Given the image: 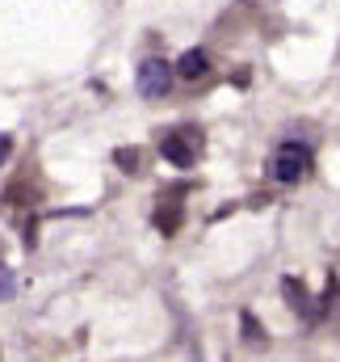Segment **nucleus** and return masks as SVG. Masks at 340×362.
<instances>
[{"instance_id":"1","label":"nucleus","mask_w":340,"mask_h":362,"mask_svg":"<svg viewBox=\"0 0 340 362\" xmlns=\"http://www.w3.org/2000/svg\"><path fill=\"white\" fill-rule=\"evenodd\" d=\"M273 177L281 181V185H294V181H303L311 173V148H303V144H281L277 152H273Z\"/></svg>"},{"instance_id":"2","label":"nucleus","mask_w":340,"mask_h":362,"mask_svg":"<svg viewBox=\"0 0 340 362\" xmlns=\"http://www.w3.org/2000/svg\"><path fill=\"white\" fill-rule=\"evenodd\" d=\"M198 148H202V139H198V131H172L160 139V156L176 165V169H189L193 160H198Z\"/></svg>"},{"instance_id":"3","label":"nucleus","mask_w":340,"mask_h":362,"mask_svg":"<svg viewBox=\"0 0 340 362\" xmlns=\"http://www.w3.org/2000/svg\"><path fill=\"white\" fill-rule=\"evenodd\" d=\"M172 76H176V68H169L164 59H147L139 68V93L143 97H164L172 89Z\"/></svg>"},{"instance_id":"4","label":"nucleus","mask_w":340,"mask_h":362,"mask_svg":"<svg viewBox=\"0 0 340 362\" xmlns=\"http://www.w3.org/2000/svg\"><path fill=\"white\" fill-rule=\"evenodd\" d=\"M281 291H286V299H290V308H294L298 316H307V320H315V316H320V312L311 308V295H307V286H303L298 278H286V282H281Z\"/></svg>"},{"instance_id":"5","label":"nucleus","mask_w":340,"mask_h":362,"mask_svg":"<svg viewBox=\"0 0 340 362\" xmlns=\"http://www.w3.org/2000/svg\"><path fill=\"white\" fill-rule=\"evenodd\" d=\"M176 76H185V81L206 76V51H185V55H181V64H176Z\"/></svg>"},{"instance_id":"6","label":"nucleus","mask_w":340,"mask_h":362,"mask_svg":"<svg viewBox=\"0 0 340 362\" xmlns=\"http://www.w3.org/2000/svg\"><path fill=\"white\" fill-rule=\"evenodd\" d=\"M156 228H160L164 236H172V232L181 228V202H176V198H169V206L160 202V211H156Z\"/></svg>"},{"instance_id":"7","label":"nucleus","mask_w":340,"mask_h":362,"mask_svg":"<svg viewBox=\"0 0 340 362\" xmlns=\"http://www.w3.org/2000/svg\"><path fill=\"white\" fill-rule=\"evenodd\" d=\"M114 160H118L126 173H139V148H118V152H114Z\"/></svg>"},{"instance_id":"8","label":"nucleus","mask_w":340,"mask_h":362,"mask_svg":"<svg viewBox=\"0 0 340 362\" xmlns=\"http://www.w3.org/2000/svg\"><path fill=\"white\" fill-rule=\"evenodd\" d=\"M240 325H244V341H265V333H260V325L253 320V312H244Z\"/></svg>"},{"instance_id":"9","label":"nucleus","mask_w":340,"mask_h":362,"mask_svg":"<svg viewBox=\"0 0 340 362\" xmlns=\"http://www.w3.org/2000/svg\"><path fill=\"white\" fill-rule=\"evenodd\" d=\"M0 295H13V278L0 270Z\"/></svg>"},{"instance_id":"10","label":"nucleus","mask_w":340,"mask_h":362,"mask_svg":"<svg viewBox=\"0 0 340 362\" xmlns=\"http://www.w3.org/2000/svg\"><path fill=\"white\" fill-rule=\"evenodd\" d=\"M8 152H13V139H8V135H0V160H4Z\"/></svg>"}]
</instances>
